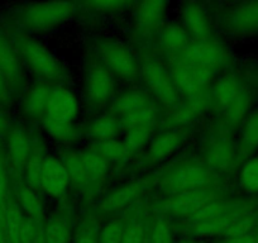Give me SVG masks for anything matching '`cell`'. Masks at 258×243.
Returning <instances> with one entry per match:
<instances>
[{
	"label": "cell",
	"instance_id": "cell-30",
	"mask_svg": "<svg viewBox=\"0 0 258 243\" xmlns=\"http://www.w3.org/2000/svg\"><path fill=\"white\" fill-rule=\"evenodd\" d=\"M118 122L120 131L123 132H128V131L141 127L156 128L158 123V109L156 104H152L151 106L137 111V113L120 116L118 118Z\"/></svg>",
	"mask_w": 258,
	"mask_h": 243
},
{
	"label": "cell",
	"instance_id": "cell-22",
	"mask_svg": "<svg viewBox=\"0 0 258 243\" xmlns=\"http://www.w3.org/2000/svg\"><path fill=\"white\" fill-rule=\"evenodd\" d=\"M157 43L170 58L182 53L190 46L191 38L180 23H167L157 33Z\"/></svg>",
	"mask_w": 258,
	"mask_h": 243
},
{
	"label": "cell",
	"instance_id": "cell-5",
	"mask_svg": "<svg viewBox=\"0 0 258 243\" xmlns=\"http://www.w3.org/2000/svg\"><path fill=\"white\" fill-rule=\"evenodd\" d=\"M214 172L205 163L181 162L163 172L155 180L167 195L213 188Z\"/></svg>",
	"mask_w": 258,
	"mask_h": 243
},
{
	"label": "cell",
	"instance_id": "cell-44",
	"mask_svg": "<svg viewBox=\"0 0 258 243\" xmlns=\"http://www.w3.org/2000/svg\"><path fill=\"white\" fill-rule=\"evenodd\" d=\"M32 243H46V239H44V232H43V227L39 228L38 233H37V235L34 237L33 242Z\"/></svg>",
	"mask_w": 258,
	"mask_h": 243
},
{
	"label": "cell",
	"instance_id": "cell-2",
	"mask_svg": "<svg viewBox=\"0 0 258 243\" xmlns=\"http://www.w3.org/2000/svg\"><path fill=\"white\" fill-rule=\"evenodd\" d=\"M12 42L23 65L39 81L49 85H68L70 83V75L63 64L41 42L23 32H17L12 37Z\"/></svg>",
	"mask_w": 258,
	"mask_h": 243
},
{
	"label": "cell",
	"instance_id": "cell-19",
	"mask_svg": "<svg viewBox=\"0 0 258 243\" xmlns=\"http://www.w3.org/2000/svg\"><path fill=\"white\" fill-rule=\"evenodd\" d=\"M247 86L234 74H225L213 83L209 90L210 104L223 111L240 95Z\"/></svg>",
	"mask_w": 258,
	"mask_h": 243
},
{
	"label": "cell",
	"instance_id": "cell-12",
	"mask_svg": "<svg viewBox=\"0 0 258 243\" xmlns=\"http://www.w3.org/2000/svg\"><path fill=\"white\" fill-rule=\"evenodd\" d=\"M70 187V177L61 158L47 155L42 166L39 192H43L52 199H62Z\"/></svg>",
	"mask_w": 258,
	"mask_h": 243
},
{
	"label": "cell",
	"instance_id": "cell-35",
	"mask_svg": "<svg viewBox=\"0 0 258 243\" xmlns=\"http://www.w3.org/2000/svg\"><path fill=\"white\" fill-rule=\"evenodd\" d=\"M153 131H155V128H135V130H131L128 132H124V138L121 141L128 148L131 155L135 156L136 153L142 151L146 146L150 145L153 137Z\"/></svg>",
	"mask_w": 258,
	"mask_h": 243
},
{
	"label": "cell",
	"instance_id": "cell-37",
	"mask_svg": "<svg viewBox=\"0 0 258 243\" xmlns=\"http://www.w3.org/2000/svg\"><path fill=\"white\" fill-rule=\"evenodd\" d=\"M148 238H150V243H172L171 228L162 215H157L152 220Z\"/></svg>",
	"mask_w": 258,
	"mask_h": 243
},
{
	"label": "cell",
	"instance_id": "cell-29",
	"mask_svg": "<svg viewBox=\"0 0 258 243\" xmlns=\"http://www.w3.org/2000/svg\"><path fill=\"white\" fill-rule=\"evenodd\" d=\"M252 94H250L249 89L245 88L244 90L240 93V95L223 111V123L230 130L233 128L240 127L248 114L250 113V108H252Z\"/></svg>",
	"mask_w": 258,
	"mask_h": 243
},
{
	"label": "cell",
	"instance_id": "cell-39",
	"mask_svg": "<svg viewBox=\"0 0 258 243\" xmlns=\"http://www.w3.org/2000/svg\"><path fill=\"white\" fill-rule=\"evenodd\" d=\"M147 229L141 220L128 223L121 243H147Z\"/></svg>",
	"mask_w": 258,
	"mask_h": 243
},
{
	"label": "cell",
	"instance_id": "cell-20",
	"mask_svg": "<svg viewBox=\"0 0 258 243\" xmlns=\"http://www.w3.org/2000/svg\"><path fill=\"white\" fill-rule=\"evenodd\" d=\"M52 86L53 85L37 81L27 89L22 100V114L24 118L31 122L43 120Z\"/></svg>",
	"mask_w": 258,
	"mask_h": 243
},
{
	"label": "cell",
	"instance_id": "cell-11",
	"mask_svg": "<svg viewBox=\"0 0 258 243\" xmlns=\"http://www.w3.org/2000/svg\"><path fill=\"white\" fill-rule=\"evenodd\" d=\"M79 113L80 103L76 94L68 85L52 86L43 120L56 123H75Z\"/></svg>",
	"mask_w": 258,
	"mask_h": 243
},
{
	"label": "cell",
	"instance_id": "cell-31",
	"mask_svg": "<svg viewBox=\"0 0 258 243\" xmlns=\"http://www.w3.org/2000/svg\"><path fill=\"white\" fill-rule=\"evenodd\" d=\"M41 125L52 141L64 146L75 143L81 136L80 130L75 123H56V122L42 120Z\"/></svg>",
	"mask_w": 258,
	"mask_h": 243
},
{
	"label": "cell",
	"instance_id": "cell-27",
	"mask_svg": "<svg viewBox=\"0 0 258 243\" xmlns=\"http://www.w3.org/2000/svg\"><path fill=\"white\" fill-rule=\"evenodd\" d=\"M46 243H69L71 238V213L69 209H59L47 220L43 228Z\"/></svg>",
	"mask_w": 258,
	"mask_h": 243
},
{
	"label": "cell",
	"instance_id": "cell-32",
	"mask_svg": "<svg viewBox=\"0 0 258 243\" xmlns=\"http://www.w3.org/2000/svg\"><path fill=\"white\" fill-rule=\"evenodd\" d=\"M91 150L99 153L109 165L110 163H124L132 158V155L125 147L123 141L113 140L109 142L93 143Z\"/></svg>",
	"mask_w": 258,
	"mask_h": 243
},
{
	"label": "cell",
	"instance_id": "cell-28",
	"mask_svg": "<svg viewBox=\"0 0 258 243\" xmlns=\"http://www.w3.org/2000/svg\"><path fill=\"white\" fill-rule=\"evenodd\" d=\"M17 203L22 212L31 219L41 222L44 215V204L38 192L27 184H21L17 189Z\"/></svg>",
	"mask_w": 258,
	"mask_h": 243
},
{
	"label": "cell",
	"instance_id": "cell-9",
	"mask_svg": "<svg viewBox=\"0 0 258 243\" xmlns=\"http://www.w3.org/2000/svg\"><path fill=\"white\" fill-rule=\"evenodd\" d=\"M217 199H220V194L214 188L192 190V192L168 195L165 200H162L160 210L173 217L190 219L203 207Z\"/></svg>",
	"mask_w": 258,
	"mask_h": 243
},
{
	"label": "cell",
	"instance_id": "cell-7",
	"mask_svg": "<svg viewBox=\"0 0 258 243\" xmlns=\"http://www.w3.org/2000/svg\"><path fill=\"white\" fill-rule=\"evenodd\" d=\"M116 79L95 58L86 64L84 71V99L91 110H101L113 101Z\"/></svg>",
	"mask_w": 258,
	"mask_h": 243
},
{
	"label": "cell",
	"instance_id": "cell-23",
	"mask_svg": "<svg viewBox=\"0 0 258 243\" xmlns=\"http://www.w3.org/2000/svg\"><path fill=\"white\" fill-rule=\"evenodd\" d=\"M210 104V96L208 94L207 96L198 99H191V100H185L172 111H170L167 119H166V125L170 128H177L181 130L185 126L192 123L203 111L207 110Z\"/></svg>",
	"mask_w": 258,
	"mask_h": 243
},
{
	"label": "cell",
	"instance_id": "cell-15",
	"mask_svg": "<svg viewBox=\"0 0 258 243\" xmlns=\"http://www.w3.org/2000/svg\"><path fill=\"white\" fill-rule=\"evenodd\" d=\"M183 140H185L183 133L177 128H170L158 133L151 140L147 151L143 156V163L152 166L168 160L180 150Z\"/></svg>",
	"mask_w": 258,
	"mask_h": 243
},
{
	"label": "cell",
	"instance_id": "cell-8",
	"mask_svg": "<svg viewBox=\"0 0 258 243\" xmlns=\"http://www.w3.org/2000/svg\"><path fill=\"white\" fill-rule=\"evenodd\" d=\"M229 127L222 123L215 128L205 146V165L213 172H225L237 162L235 143H233Z\"/></svg>",
	"mask_w": 258,
	"mask_h": 243
},
{
	"label": "cell",
	"instance_id": "cell-10",
	"mask_svg": "<svg viewBox=\"0 0 258 243\" xmlns=\"http://www.w3.org/2000/svg\"><path fill=\"white\" fill-rule=\"evenodd\" d=\"M222 27L233 36L258 34V2H244L230 7L223 13Z\"/></svg>",
	"mask_w": 258,
	"mask_h": 243
},
{
	"label": "cell",
	"instance_id": "cell-26",
	"mask_svg": "<svg viewBox=\"0 0 258 243\" xmlns=\"http://www.w3.org/2000/svg\"><path fill=\"white\" fill-rule=\"evenodd\" d=\"M120 132L118 118L110 111L94 118L85 130V135L93 143H103L116 140Z\"/></svg>",
	"mask_w": 258,
	"mask_h": 243
},
{
	"label": "cell",
	"instance_id": "cell-25",
	"mask_svg": "<svg viewBox=\"0 0 258 243\" xmlns=\"http://www.w3.org/2000/svg\"><path fill=\"white\" fill-rule=\"evenodd\" d=\"M81 162H83L84 175L86 181V190L100 188L105 183L109 175V163L95 151H81Z\"/></svg>",
	"mask_w": 258,
	"mask_h": 243
},
{
	"label": "cell",
	"instance_id": "cell-18",
	"mask_svg": "<svg viewBox=\"0 0 258 243\" xmlns=\"http://www.w3.org/2000/svg\"><path fill=\"white\" fill-rule=\"evenodd\" d=\"M0 73L8 81L12 93L23 89V63L14 48L12 39L7 38L3 34H0Z\"/></svg>",
	"mask_w": 258,
	"mask_h": 243
},
{
	"label": "cell",
	"instance_id": "cell-38",
	"mask_svg": "<svg viewBox=\"0 0 258 243\" xmlns=\"http://www.w3.org/2000/svg\"><path fill=\"white\" fill-rule=\"evenodd\" d=\"M98 220L94 217H88L81 224L80 230L78 232V238L75 243H99Z\"/></svg>",
	"mask_w": 258,
	"mask_h": 243
},
{
	"label": "cell",
	"instance_id": "cell-34",
	"mask_svg": "<svg viewBox=\"0 0 258 243\" xmlns=\"http://www.w3.org/2000/svg\"><path fill=\"white\" fill-rule=\"evenodd\" d=\"M238 184L247 194H258V156H253L242 163L238 173Z\"/></svg>",
	"mask_w": 258,
	"mask_h": 243
},
{
	"label": "cell",
	"instance_id": "cell-3",
	"mask_svg": "<svg viewBox=\"0 0 258 243\" xmlns=\"http://www.w3.org/2000/svg\"><path fill=\"white\" fill-rule=\"evenodd\" d=\"M78 11L75 3H31L17 12V23L23 33H47L70 21Z\"/></svg>",
	"mask_w": 258,
	"mask_h": 243
},
{
	"label": "cell",
	"instance_id": "cell-17",
	"mask_svg": "<svg viewBox=\"0 0 258 243\" xmlns=\"http://www.w3.org/2000/svg\"><path fill=\"white\" fill-rule=\"evenodd\" d=\"M150 180H136L128 184H124L111 192L105 199L101 200L98 205V212L100 214H113L120 212L124 208L135 203L138 198L145 194L146 190L150 188Z\"/></svg>",
	"mask_w": 258,
	"mask_h": 243
},
{
	"label": "cell",
	"instance_id": "cell-36",
	"mask_svg": "<svg viewBox=\"0 0 258 243\" xmlns=\"http://www.w3.org/2000/svg\"><path fill=\"white\" fill-rule=\"evenodd\" d=\"M128 223L121 218L109 220L99 230V243H121L124 232Z\"/></svg>",
	"mask_w": 258,
	"mask_h": 243
},
{
	"label": "cell",
	"instance_id": "cell-46",
	"mask_svg": "<svg viewBox=\"0 0 258 243\" xmlns=\"http://www.w3.org/2000/svg\"><path fill=\"white\" fill-rule=\"evenodd\" d=\"M185 243H192V242H185Z\"/></svg>",
	"mask_w": 258,
	"mask_h": 243
},
{
	"label": "cell",
	"instance_id": "cell-21",
	"mask_svg": "<svg viewBox=\"0 0 258 243\" xmlns=\"http://www.w3.org/2000/svg\"><path fill=\"white\" fill-rule=\"evenodd\" d=\"M258 151V108L250 110L247 118L240 125L238 142L235 143V161L243 163L255 156Z\"/></svg>",
	"mask_w": 258,
	"mask_h": 243
},
{
	"label": "cell",
	"instance_id": "cell-6",
	"mask_svg": "<svg viewBox=\"0 0 258 243\" xmlns=\"http://www.w3.org/2000/svg\"><path fill=\"white\" fill-rule=\"evenodd\" d=\"M140 79L153 100L160 103L168 111H172L181 104V95L176 89L170 69L157 58H146L141 63Z\"/></svg>",
	"mask_w": 258,
	"mask_h": 243
},
{
	"label": "cell",
	"instance_id": "cell-4",
	"mask_svg": "<svg viewBox=\"0 0 258 243\" xmlns=\"http://www.w3.org/2000/svg\"><path fill=\"white\" fill-rule=\"evenodd\" d=\"M93 52L94 58L115 79L124 83H136L140 79L141 61L123 42L100 39L94 44Z\"/></svg>",
	"mask_w": 258,
	"mask_h": 243
},
{
	"label": "cell",
	"instance_id": "cell-41",
	"mask_svg": "<svg viewBox=\"0 0 258 243\" xmlns=\"http://www.w3.org/2000/svg\"><path fill=\"white\" fill-rule=\"evenodd\" d=\"M12 90L9 88L8 81L3 76V74L0 73V105L6 106L11 103L12 99Z\"/></svg>",
	"mask_w": 258,
	"mask_h": 243
},
{
	"label": "cell",
	"instance_id": "cell-33",
	"mask_svg": "<svg viewBox=\"0 0 258 243\" xmlns=\"http://www.w3.org/2000/svg\"><path fill=\"white\" fill-rule=\"evenodd\" d=\"M46 156L47 155L43 153V147L37 145L36 140H34L33 152H32L31 157H29L28 162H27L23 176L26 178L24 184H27L32 189L37 190V192H39V187H41L42 166H43V161Z\"/></svg>",
	"mask_w": 258,
	"mask_h": 243
},
{
	"label": "cell",
	"instance_id": "cell-40",
	"mask_svg": "<svg viewBox=\"0 0 258 243\" xmlns=\"http://www.w3.org/2000/svg\"><path fill=\"white\" fill-rule=\"evenodd\" d=\"M135 6V3H128V2H91V3H85L84 7L93 9L96 12H121L125 8H131Z\"/></svg>",
	"mask_w": 258,
	"mask_h": 243
},
{
	"label": "cell",
	"instance_id": "cell-24",
	"mask_svg": "<svg viewBox=\"0 0 258 243\" xmlns=\"http://www.w3.org/2000/svg\"><path fill=\"white\" fill-rule=\"evenodd\" d=\"M152 104L155 103L147 90H126L113 99L110 113H113L116 118H120L143 110Z\"/></svg>",
	"mask_w": 258,
	"mask_h": 243
},
{
	"label": "cell",
	"instance_id": "cell-14",
	"mask_svg": "<svg viewBox=\"0 0 258 243\" xmlns=\"http://www.w3.org/2000/svg\"><path fill=\"white\" fill-rule=\"evenodd\" d=\"M135 29L142 38H152L163 27L168 4L165 2H143L135 6Z\"/></svg>",
	"mask_w": 258,
	"mask_h": 243
},
{
	"label": "cell",
	"instance_id": "cell-43",
	"mask_svg": "<svg viewBox=\"0 0 258 243\" xmlns=\"http://www.w3.org/2000/svg\"><path fill=\"white\" fill-rule=\"evenodd\" d=\"M12 128V122L8 114L0 110V136L7 135L8 131Z\"/></svg>",
	"mask_w": 258,
	"mask_h": 243
},
{
	"label": "cell",
	"instance_id": "cell-42",
	"mask_svg": "<svg viewBox=\"0 0 258 243\" xmlns=\"http://www.w3.org/2000/svg\"><path fill=\"white\" fill-rule=\"evenodd\" d=\"M224 243H257V235L250 233L242 237H229Z\"/></svg>",
	"mask_w": 258,
	"mask_h": 243
},
{
	"label": "cell",
	"instance_id": "cell-16",
	"mask_svg": "<svg viewBox=\"0 0 258 243\" xmlns=\"http://www.w3.org/2000/svg\"><path fill=\"white\" fill-rule=\"evenodd\" d=\"M181 26L190 36L191 42L213 39L210 17L207 9L199 3H185L180 13Z\"/></svg>",
	"mask_w": 258,
	"mask_h": 243
},
{
	"label": "cell",
	"instance_id": "cell-45",
	"mask_svg": "<svg viewBox=\"0 0 258 243\" xmlns=\"http://www.w3.org/2000/svg\"><path fill=\"white\" fill-rule=\"evenodd\" d=\"M255 235H257V243H258V233H257V234H255Z\"/></svg>",
	"mask_w": 258,
	"mask_h": 243
},
{
	"label": "cell",
	"instance_id": "cell-13",
	"mask_svg": "<svg viewBox=\"0 0 258 243\" xmlns=\"http://www.w3.org/2000/svg\"><path fill=\"white\" fill-rule=\"evenodd\" d=\"M7 162L19 175H23L27 162L33 152L34 140L29 136L27 130L19 126H12L6 135Z\"/></svg>",
	"mask_w": 258,
	"mask_h": 243
},
{
	"label": "cell",
	"instance_id": "cell-1",
	"mask_svg": "<svg viewBox=\"0 0 258 243\" xmlns=\"http://www.w3.org/2000/svg\"><path fill=\"white\" fill-rule=\"evenodd\" d=\"M173 58L178 59L185 68H187L203 89H208V86L214 81L215 76L232 63L229 49L215 39L191 42L182 53Z\"/></svg>",
	"mask_w": 258,
	"mask_h": 243
}]
</instances>
